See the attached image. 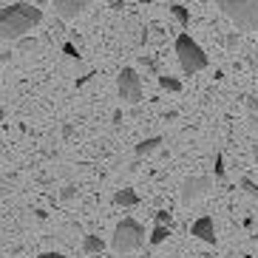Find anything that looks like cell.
<instances>
[{
    "mask_svg": "<svg viewBox=\"0 0 258 258\" xmlns=\"http://www.w3.org/2000/svg\"><path fill=\"white\" fill-rule=\"evenodd\" d=\"M252 241H258V230H255V233H252Z\"/></svg>",
    "mask_w": 258,
    "mask_h": 258,
    "instance_id": "cell-29",
    "label": "cell"
},
{
    "mask_svg": "<svg viewBox=\"0 0 258 258\" xmlns=\"http://www.w3.org/2000/svg\"><path fill=\"white\" fill-rule=\"evenodd\" d=\"M153 221H156V224H165V227H170V224H173V216H170L167 210H156V213H153Z\"/></svg>",
    "mask_w": 258,
    "mask_h": 258,
    "instance_id": "cell-17",
    "label": "cell"
},
{
    "mask_svg": "<svg viewBox=\"0 0 258 258\" xmlns=\"http://www.w3.org/2000/svg\"><path fill=\"white\" fill-rule=\"evenodd\" d=\"M252 159H255V165H258V145L252 148Z\"/></svg>",
    "mask_w": 258,
    "mask_h": 258,
    "instance_id": "cell-26",
    "label": "cell"
},
{
    "mask_svg": "<svg viewBox=\"0 0 258 258\" xmlns=\"http://www.w3.org/2000/svg\"><path fill=\"white\" fill-rule=\"evenodd\" d=\"M46 3H48V0H37V3H34V6H46Z\"/></svg>",
    "mask_w": 258,
    "mask_h": 258,
    "instance_id": "cell-28",
    "label": "cell"
},
{
    "mask_svg": "<svg viewBox=\"0 0 258 258\" xmlns=\"http://www.w3.org/2000/svg\"><path fill=\"white\" fill-rule=\"evenodd\" d=\"M142 66H145L148 71H151V74L159 77V71H156V60H151V57H142Z\"/></svg>",
    "mask_w": 258,
    "mask_h": 258,
    "instance_id": "cell-20",
    "label": "cell"
},
{
    "mask_svg": "<svg viewBox=\"0 0 258 258\" xmlns=\"http://www.w3.org/2000/svg\"><path fill=\"white\" fill-rule=\"evenodd\" d=\"M62 54H66V57H71V60H80V51H77V46L71 43V40H66V43H62Z\"/></svg>",
    "mask_w": 258,
    "mask_h": 258,
    "instance_id": "cell-18",
    "label": "cell"
},
{
    "mask_svg": "<svg viewBox=\"0 0 258 258\" xmlns=\"http://www.w3.org/2000/svg\"><path fill=\"white\" fill-rule=\"evenodd\" d=\"M156 83H159L162 91H170V94H179V91H182V83H179L176 77H170V74H159V77H156Z\"/></svg>",
    "mask_w": 258,
    "mask_h": 258,
    "instance_id": "cell-13",
    "label": "cell"
},
{
    "mask_svg": "<svg viewBox=\"0 0 258 258\" xmlns=\"http://www.w3.org/2000/svg\"><path fill=\"white\" fill-rule=\"evenodd\" d=\"M74 193H77V190H74V187H71V184H69V187H62L60 199H62V202H71V199H74Z\"/></svg>",
    "mask_w": 258,
    "mask_h": 258,
    "instance_id": "cell-22",
    "label": "cell"
},
{
    "mask_svg": "<svg viewBox=\"0 0 258 258\" xmlns=\"http://www.w3.org/2000/svg\"><path fill=\"white\" fill-rule=\"evenodd\" d=\"M17 43H20V48H26V51H29V48H31V51H34V48H37V40H34V37H20V40H17Z\"/></svg>",
    "mask_w": 258,
    "mask_h": 258,
    "instance_id": "cell-19",
    "label": "cell"
},
{
    "mask_svg": "<svg viewBox=\"0 0 258 258\" xmlns=\"http://www.w3.org/2000/svg\"><path fill=\"white\" fill-rule=\"evenodd\" d=\"M241 190H244L250 199H255V202H258V184L252 182V179H247V176H244V179H241Z\"/></svg>",
    "mask_w": 258,
    "mask_h": 258,
    "instance_id": "cell-16",
    "label": "cell"
},
{
    "mask_svg": "<svg viewBox=\"0 0 258 258\" xmlns=\"http://www.w3.org/2000/svg\"><path fill=\"white\" fill-rule=\"evenodd\" d=\"M213 176H216V182H224L227 179V167H224V156L216 153V162H213Z\"/></svg>",
    "mask_w": 258,
    "mask_h": 258,
    "instance_id": "cell-15",
    "label": "cell"
},
{
    "mask_svg": "<svg viewBox=\"0 0 258 258\" xmlns=\"http://www.w3.org/2000/svg\"><path fill=\"white\" fill-rule=\"evenodd\" d=\"M162 142H165L162 137H148V139H142V142L134 148V153H137L139 159H142V156H151V153H156L162 148Z\"/></svg>",
    "mask_w": 258,
    "mask_h": 258,
    "instance_id": "cell-10",
    "label": "cell"
},
{
    "mask_svg": "<svg viewBox=\"0 0 258 258\" xmlns=\"http://www.w3.org/2000/svg\"><path fill=\"white\" fill-rule=\"evenodd\" d=\"M91 3L94 0H51V9L60 20H74V17H80Z\"/></svg>",
    "mask_w": 258,
    "mask_h": 258,
    "instance_id": "cell-7",
    "label": "cell"
},
{
    "mask_svg": "<svg viewBox=\"0 0 258 258\" xmlns=\"http://www.w3.org/2000/svg\"><path fill=\"white\" fill-rule=\"evenodd\" d=\"M176 57H179V66H182L184 74H196V71H205L210 66V57L205 54V48L199 46L187 31H182L176 37Z\"/></svg>",
    "mask_w": 258,
    "mask_h": 258,
    "instance_id": "cell-3",
    "label": "cell"
},
{
    "mask_svg": "<svg viewBox=\"0 0 258 258\" xmlns=\"http://www.w3.org/2000/svg\"><path fill=\"white\" fill-rule=\"evenodd\" d=\"M114 125H122V111H119V108L114 111Z\"/></svg>",
    "mask_w": 258,
    "mask_h": 258,
    "instance_id": "cell-25",
    "label": "cell"
},
{
    "mask_svg": "<svg viewBox=\"0 0 258 258\" xmlns=\"http://www.w3.org/2000/svg\"><path fill=\"white\" fill-rule=\"evenodd\" d=\"M114 205L116 207H137L139 205V193L137 190H131V187H122L114 193Z\"/></svg>",
    "mask_w": 258,
    "mask_h": 258,
    "instance_id": "cell-9",
    "label": "cell"
},
{
    "mask_svg": "<svg viewBox=\"0 0 258 258\" xmlns=\"http://www.w3.org/2000/svg\"><path fill=\"white\" fill-rule=\"evenodd\" d=\"M62 137H66V139L74 137V125H62Z\"/></svg>",
    "mask_w": 258,
    "mask_h": 258,
    "instance_id": "cell-23",
    "label": "cell"
},
{
    "mask_svg": "<svg viewBox=\"0 0 258 258\" xmlns=\"http://www.w3.org/2000/svg\"><path fill=\"white\" fill-rule=\"evenodd\" d=\"M170 15H173V20L182 26V29H190V12L182 3H173V6H170Z\"/></svg>",
    "mask_w": 258,
    "mask_h": 258,
    "instance_id": "cell-14",
    "label": "cell"
},
{
    "mask_svg": "<svg viewBox=\"0 0 258 258\" xmlns=\"http://www.w3.org/2000/svg\"><path fill=\"white\" fill-rule=\"evenodd\" d=\"M105 250V241L99 235H83V252L85 255H99Z\"/></svg>",
    "mask_w": 258,
    "mask_h": 258,
    "instance_id": "cell-11",
    "label": "cell"
},
{
    "mask_svg": "<svg viewBox=\"0 0 258 258\" xmlns=\"http://www.w3.org/2000/svg\"><path fill=\"white\" fill-rule=\"evenodd\" d=\"M37 258H66V255H62V252H57V250H54V252H40Z\"/></svg>",
    "mask_w": 258,
    "mask_h": 258,
    "instance_id": "cell-24",
    "label": "cell"
},
{
    "mask_svg": "<svg viewBox=\"0 0 258 258\" xmlns=\"http://www.w3.org/2000/svg\"><path fill=\"white\" fill-rule=\"evenodd\" d=\"M3 119H6V114H3V111H0V122H3Z\"/></svg>",
    "mask_w": 258,
    "mask_h": 258,
    "instance_id": "cell-30",
    "label": "cell"
},
{
    "mask_svg": "<svg viewBox=\"0 0 258 258\" xmlns=\"http://www.w3.org/2000/svg\"><path fill=\"white\" fill-rule=\"evenodd\" d=\"M167 235H170V227H165V224H153L151 235H148V244L159 247V244H165V241H167Z\"/></svg>",
    "mask_w": 258,
    "mask_h": 258,
    "instance_id": "cell-12",
    "label": "cell"
},
{
    "mask_svg": "<svg viewBox=\"0 0 258 258\" xmlns=\"http://www.w3.org/2000/svg\"><path fill=\"white\" fill-rule=\"evenodd\" d=\"M190 235H196L199 241H205V244H216V241H219V235H216V224H213L210 216H202V219L193 221V224H190Z\"/></svg>",
    "mask_w": 258,
    "mask_h": 258,
    "instance_id": "cell-8",
    "label": "cell"
},
{
    "mask_svg": "<svg viewBox=\"0 0 258 258\" xmlns=\"http://www.w3.org/2000/svg\"><path fill=\"white\" fill-rule=\"evenodd\" d=\"M9 57H12V54H3V51H0V62H6Z\"/></svg>",
    "mask_w": 258,
    "mask_h": 258,
    "instance_id": "cell-27",
    "label": "cell"
},
{
    "mask_svg": "<svg viewBox=\"0 0 258 258\" xmlns=\"http://www.w3.org/2000/svg\"><path fill=\"white\" fill-rule=\"evenodd\" d=\"M213 190V179L210 176H190V179H184V184H182V205H193L196 199H202V196H207Z\"/></svg>",
    "mask_w": 258,
    "mask_h": 258,
    "instance_id": "cell-6",
    "label": "cell"
},
{
    "mask_svg": "<svg viewBox=\"0 0 258 258\" xmlns=\"http://www.w3.org/2000/svg\"><path fill=\"white\" fill-rule=\"evenodd\" d=\"M224 43H227V48H235L238 46V31H230L227 37H224Z\"/></svg>",
    "mask_w": 258,
    "mask_h": 258,
    "instance_id": "cell-21",
    "label": "cell"
},
{
    "mask_svg": "<svg viewBox=\"0 0 258 258\" xmlns=\"http://www.w3.org/2000/svg\"><path fill=\"white\" fill-rule=\"evenodd\" d=\"M145 244V227L139 224L137 219H122L119 224H116L114 235H111V247H114V252H137L139 247Z\"/></svg>",
    "mask_w": 258,
    "mask_h": 258,
    "instance_id": "cell-4",
    "label": "cell"
},
{
    "mask_svg": "<svg viewBox=\"0 0 258 258\" xmlns=\"http://www.w3.org/2000/svg\"><path fill=\"white\" fill-rule=\"evenodd\" d=\"M43 23V9L34 3H12V6L0 9V40L17 43L20 37H26L29 31H34Z\"/></svg>",
    "mask_w": 258,
    "mask_h": 258,
    "instance_id": "cell-1",
    "label": "cell"
},
{
    "mask_svg": "<svg viewBox=\"0 0 258 258\" xmlns=\"http://www.w3.org/2000/svg\"><path fill=\"white\" fill-rule=\"evenodd\" d=\"M238 31H258V0H213Z\"/></svg>",
    "mask_w": 258,
    "mask_h": 258,
    "instance_id": "cell-2",
    "label": "cell"
},
{
    "mask_svg": "<svg viewBox=\"0 0 258 258\" xmlns=\"http://www.w3.org/2000/svg\"><path fill=\"white\" fill-rule=\"evenodd\" d=\"M116 94L122 102H142L145 91H142V80L134 69H122L116 77Z\"/></svg>",
    "mask_w": 258,
    "mask_h": 258,
    "instance_id": "cell-5",
    "label": "cell"
}]
</instances>
